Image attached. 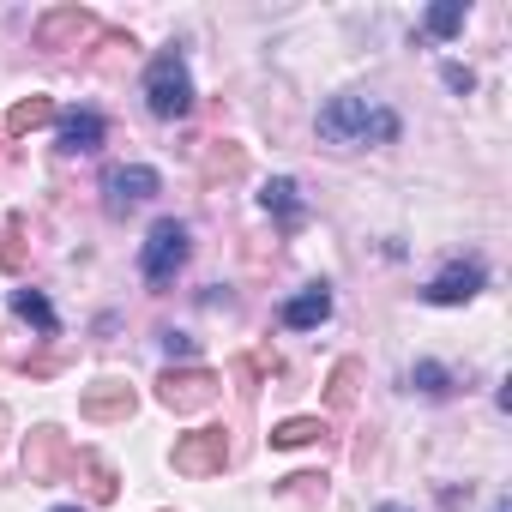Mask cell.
<instances>
[{"label": "cell", "instance_id": "6da1fadb", "mask_svg": "<svg viewBox=\"0 0 512 512\" xmlns=\"http://www.w3.org/2000/svg\"><path fill=\"white\" fill-rule=\"evenodd\" d=\"M320 139L338 145V151H356V145H392L398 139V115L368 103V97H332L320 109Z\"/></svg>", "mask_w": 512, "mask_h": 512}, {"label": "cell", "instance_id": "7a4b0ae2", "mask_svg": "<svg viewBox=\"0 0 512 512\" xmlns=\"http://www.w3.org/2000/svg\"><path fill=\"white\" fill-rule=\"evenodd\" d=\"M145 103H151L157 121H181L193 109V73H187L181 55H157L145 67Z\"/></svg>", "mask_w": 512, "mask_h": 512}, {"label": "cell", "instance_id": "3957f363", "mask_svg": "<svg viewBox=\"0 0 512 512\" xmlns=\"http://www.w3.org/2000/svg\"><path fill=\"white\" fill-rule=\"evenodd\" d=\"M181 266H187V229H181L175 217H163V223L145 235V247H139V272H145L151 284H175Z\"/></svg>", "mask_w": 512, "mask_h": 512}, {"label": "cell", "instance_id": "277c9868", "mask_svg": "<svg viewBox=\"0 0 512 512\" xmlns=\"http://www.w3.org/2000/svg\"><path fill=\"white\" fill-rule=\"evenodd\" d=\"M217 374L211 368H163V380H157V398L175 410V416H193V410H205V404H217Z\"/></svg>", "mask_w": 512, "mask_h": 512}, {"label": "cell", "instance_id": "5b68a950", "mask_svg": "<svg viewBox=\"0 0 512 512\" xmlns=\"http://www.w3.org/2000/svg\"><path fill=\"white\" fill-rule=\"evenodd\" d=\"M67 464H73V446H67V434L55 428V422H43V428H31V440H25V482H61L67 476Z\"/></svg>", "mask_w": 512, "mask_h": 512}, {"label": "cell", "instance_id": "8992f818", "mask_svg": "<svg viewBox=\"0 0 512 512\" xmlns=\"http://www.w3.org/2000/svg\"><path fill=\"white\" fill-rule=\"evenodd\" d=\"M229 464V434L223 428H193L175 440V470L181 476H217Z\"/></svg>", "mask_w": 512, "mask_h": 512}, {"label": "cell", "instance_id": "52a82bcc", "mask_svg": "<svg viewBox=\"0 0 512 512\" xmlns=\"http://www.w3.org/2000/svg\"><path fill=\"white\" fill-rule=\"evenodd\" d=\"M97 31H103V25H97L91 7H55V13L37 19V49H79V43H91Z\"/></svg>", "mask_w": 512, "mask_h": 512}, {"label": "cell", "instance_id": "ba28073f", "mask_svg": "<svg viewBox=\"0 0 512 512\" xmlns=\"http://www.w3.org/2000/svg\"><path fill=\"white\" fill-rule=\"evenodd\" d=\"M133 410H139V392H133L127 380H115V374L79 392V416H85V422H127Z\"/></svg>", "mask_w": 512, "mask_h": 512}, {"label": "cell", "instance_id": "9c48e42d", "mask_svg": "<svg viewBox=\"0 0 512 512\" xmlns=\"http://www.w3.org/2000/svg\"><path fill=\"white\" fill-rule=\"evenodd\" d=\"M163 181H157V169H145V163H121V169H109L103 175V193H109V211L121 217L127 205H139V199H151Z\"/></svg>", "mask_w": 512, "mask_h": 512}, {"label": "cell", "instance_id": "30bf717a", "mask_svg": "<svg viewBox=\"0 0 512 512\" xmlns=\"http://www.w3.org/2000/svg\"><path fill=\"white\" fill-rule=\"evenodd\" d=\"M476 290H482V266H476V260H452V266L422 290V296H428L434 308H458V302H470Z\"/></svg>", "mask_w": 512, "mask_h": 512}, {"label": "cell", "instance_id": "8fae6325", "mask_svg": "<svg viewBox=\"0 0 512 512\" xmlns=\"http://www.w3.org/2000/svg\"><path fill=\"white\" fill-rule=\"evenodd\" d=\"M247 175V151L235 139H211L205 157H199V181L205 187H223V181H241Z\"/></svg>", "mask_w": 512, "mask_h": 512}, {"label": "cell", "instance_id": "7c38bea8", "mask_svg": "<svg viewBox=\"0 0 512 512\" xmlns=\"http://www.w3.org/2000/svg\"><path fill=\"white\" fill-rule=\"evenodd\" d=\"M73 476H85V488H91V500L97 506H109L115 494H121V476H115V464L103 458V452H73V464H67Z\"/></svg>", "mask_w": 512, "mask_h": 512}, {"label": "cell", "instance_id": "4fadbf2b", "mask_svg": "<svg viewBox=\"0 0 512 512\" xmlns=\"http://www.w3.org/2000/svg\"><path fill=\"white\" fill-rule=\"evenodd\" d=\"M326 320H332V290L326 284H314V290H302V296L284 302V326H296V332H314Z\"/></svg>", "mask_w": 512, "mask_h": 512}, {"label": "cell", "instance_id": "5bb4252c", "mask_svg": "<svg viewBox=\"0 0 512 512\" xmlns=\"http://www.w3.org/2000/svg\"><path fill=\"white\" fill-rule=\"evenodd\" d=\"M260 205L284 223V229H302V217H308V205H302V187L290 181V175H278V181H266V193H260Z\"/></svg>", "mask_w": 512, "mask_h": 512}, {"label": "cell", "instance_id": "9a60e30c", "mask_svg": "<svg viewBox=\"0 0 512 512\" xmlns=\"http://www.w3.org/2000/svg\"><path fill=\"white\" fill-rule=\"evenodd\" d=\"M97 145H103V115L97 109H73L61 121V151L79 157V151H97Z\"/></svg>", "mask_w": 512, "mask_h": 512}, {"label": "cell", "instance_id": "2e32d148", "mask_svg": "<svg viewBox=\"0 0 512 512\" xmlns=\"http://www.w3.org/2000/svg\"><path fill=\"white\" fill-rule=\"evenodd\" d=\"M49 121H55V103H49V97H19L13 115H7V133H37V127H49Z\"/></svg>", "mask_w": 512, "mask_h": 512}, {"label": "cell", "instance_id": "e0dca14e", "mask_svg": "<svg viewBox=\"0 0 512 512\" xmlns=\"http://www.w3.org/2000/svg\"><path fill=\"white\" fill-rule=\"evenodd\" d=\"M356 386H362V362H356V356H344V362L332 368L326 404H332V410H350V404H356Z\"/></svg>", "mask_w": 512, "mask_h": 512}, {"label": "cell", "instance_id": "ac0fdd59", "mask_svg": "<svg viewBox=\"0 0 512 512\" xmlns=\"http://www.w3.org/2000/svg\"><path fill=\"white\" fill-rule=\"evenodd\" d=\"M13 308H19L43 338H55V332H61V320H55V308H49V296H43V290H19V296H13Z\"/></svg>", "mask_w": 512, "mask_h": 512}, {"label": "cell", "instance_id": "d6986e66", "mask_svg": "<svg viewBox=\"0 0 512 512\" xmlns=\"http://www.w3.org/2000/svg\"><path fill=\"white\" fill-rule=\"evenodd\" d=\"M326 434V422L320 416H290V422H278L272 428V446H314Z\"/></svg>", "mask_w": 512, "mask_h": 512}, {"label": "cell", "instance_id": "ffe728a7", "mask_svg": "<svg viewBox=\"0 0 512 512\" xmlns=\"http://www.w3.org/2000/svg\"><path fill=\"white\" fill-rule=\"evenodd\" d=\"M410 380H416L428 398H446V392H452V374H446L440 362H416V374H410Z\"/></svg>", "mask_w": 512, "mask_h": 512}, {"label": "cell", "instance_id": "44dd1931", "mask_svg": "<svg viewBox=\"0 0 512 512\" xmlns=\"http://www.w3.org/2000/svg\"><path fill=\"white\" fill-rule=\"evenodd\" d=\"M25 217H7V247H0V266H7V272H19L25 266Z\"/></svg>", "mask_w": 512, "mask_h": 512}, {"label": "cell", "instance_id": "7402d4cb", "mask_svg": "<svg viewBox=\"0 0 512 512\" xmlns=\"http://www.w3.org/2000/svg\"><path fill=\"white\" fill-rule=\"evenodd\" d=\"M422 25H428V37H452V31L464 25V7H434Z\"/></svg>", "mask_w": 512, "mask_h": 512}, {"label": "cell", "instance_id": "603a6c76", "mask_svg": "<svg viewBox=\"0 0 512 512\" xmlns=\"http://www.w3.org/2000/svg\"><path fill=\"white\" fill-rule=\"evenodd\" d=\"M163 350H169V362H175V356L187 362V356L199 350V338H187V332H169V338H163Z\"/></svg>", "mask_w": 512, "mask_h": 512}, {"label": "cell", "instance_id": "cb8c5ba5", "mask_svg": "<svg viewBox=\"0 0 512 512\" xmlns=\"http://www.w3.org/2000/svg\"><path fill=\"white\" fill-rule=\"evenodd\" d=\"M446 85H452V91H470V85H476V73H470V67H446Z\"/></svg>", "mask_w": 512, "mask_h": 512}, {"label": "cell", "instance_id": "d4e9b609", "mask_svg": "<svg viewBox=\"0 0 512 512\" xmlns=\"http://www.w3.org/2000/svg\"><path fill=\"white\" fill-rule=\"evenodd\" d=\"M7 428H13V410H7V404H0V446H7Z\"/></svg>", "mask_w": 512, "mask_h": 512}, {"label": "cell", "instance_id": "484cf974", "mask_svg": "<svg viewBox=\"0 0 512 512\" xmlns=\"http://www.w3.org/2000/svg\"><path fill=\"white\" fill-rule=\"evenodd\" d=\"M380 512H404V506H380Z\"/></svg>", "mask_w": 512, "mask_h": 512}, {"label": "cell", "instance_id": "4316f807", "mask_svg": "<svg viewBox=\"0 0 512 512\" xmlns=\"http://www.w3.org/2000/svg\"><path fill=\"white\" fill-rule=\"evenodd\" d=\"M55 512H79V506H55Z\"/></svg>", "mask_w": 512, "mask_h": 512}]
</instances>
